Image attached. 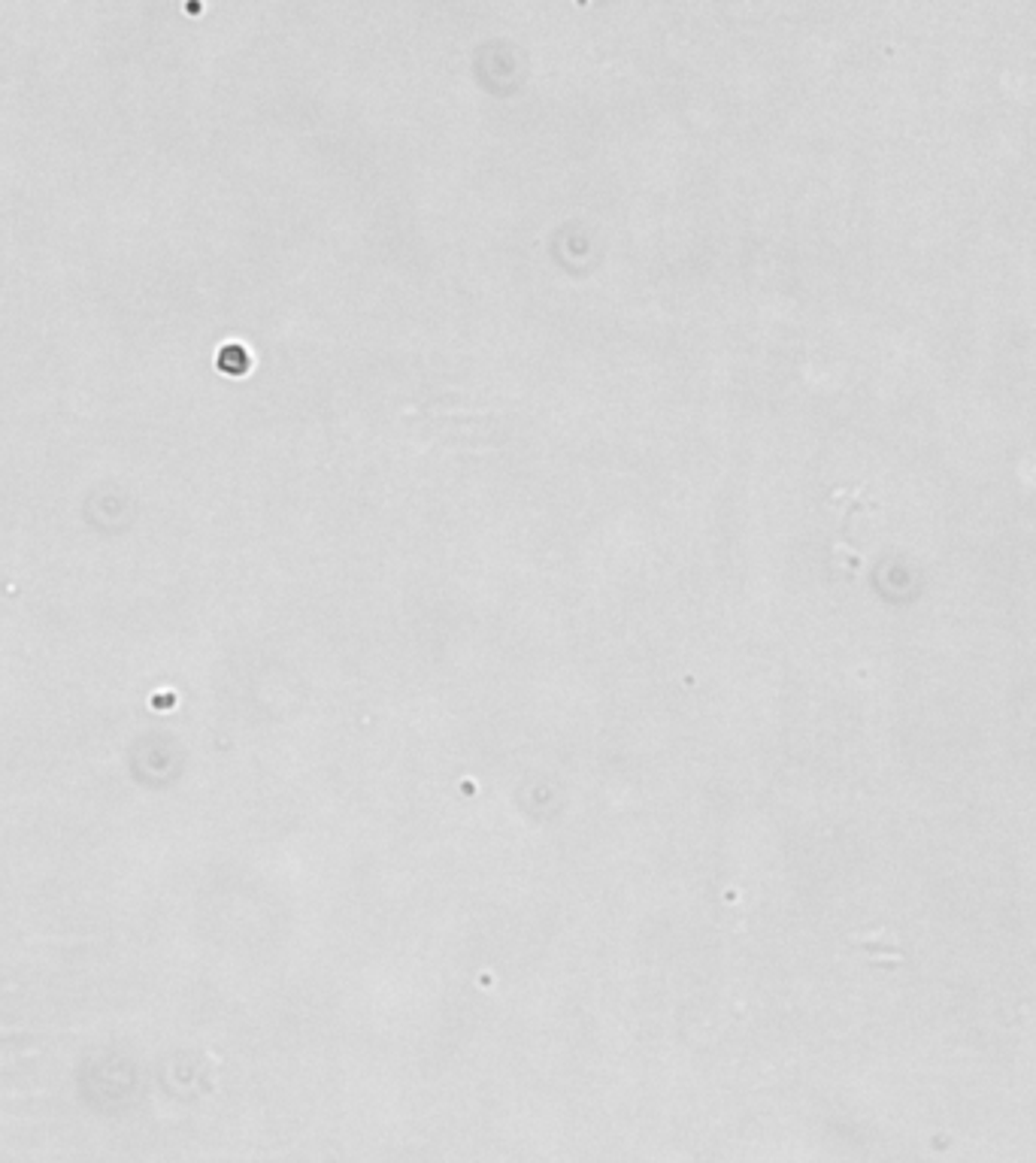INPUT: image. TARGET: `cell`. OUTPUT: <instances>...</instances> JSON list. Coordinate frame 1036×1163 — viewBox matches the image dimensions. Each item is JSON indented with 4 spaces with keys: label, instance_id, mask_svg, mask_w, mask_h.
<instances>
[{
    "label": "cell",
    "instance_id": "6da1fadb",
    "mask_svg": "<svg viewBox=\"0 0 1036 1163\" xmlns=\"http://www.w3.org/2000/svg\"><path fill=\"white\" fill-rule=\"evenodd\" d=\"M219 367H222V370H228V373H243V370L249 367V354H246V349H240V346H228V349L219 354Z\"/></svg>",
    "mask_w": 1036,
    "mask_h": 1163
}]
</instances>
